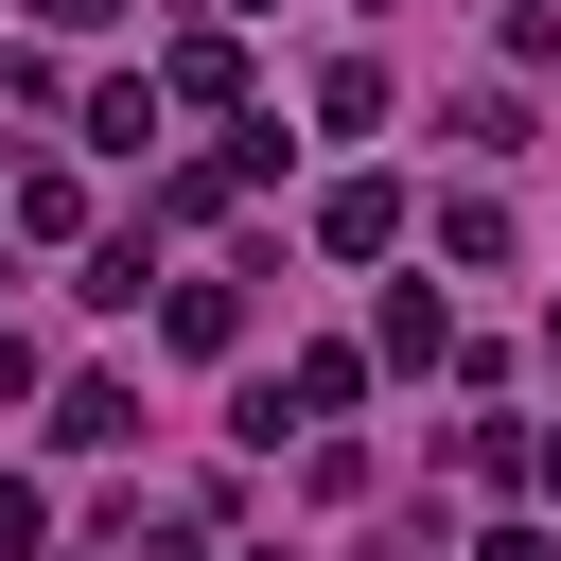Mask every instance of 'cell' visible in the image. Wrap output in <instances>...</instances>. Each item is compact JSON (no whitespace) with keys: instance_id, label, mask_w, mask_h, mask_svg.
<instances>
[{"instance_id":"277c9868","label":"cell","mask_w":561,"mask_h":561,"mask_svg":"<svg viewBox=\"0 0 561 561\" xmlns=\"http://www.w3.org/2000/svg\"><path fill=\"white\" fill-rule=\"evenodd\" d=\"M473 561H561V543H543V526H491V543H473Z\"/></svg>"},{"instance_id":"3957f363","label":"cell","mask_w":561,"mask_h":561,"mask_svg":"<svg viewBox=\"0 0 561 561\" xmlns=\"http://www.w3.org/2000/svg\"><path fill=\"white\" fill-rule=\"evenodd\" d=\"M35 526H53V508H35L18 473H0V561H35Z\"/></svg>"},{"instance_id":"7a4b0ae2","label":"cell","mask_w":561,"mask_h":561,"mask_svg":"<svg viewBox=\"0 0 561 561\" xmlns=\"http://www.w3.org/2000/svg\"><path fill=\"white\" fill-rule=\"evenodd\" d=\"M53 438H70V456H123V438H140V403H123V386H70V403H53Z\"/></svg>"},{"instance_id":"5b68a950","label":"cell","mask_w":561,"mask_h":561,"mask_svg":"<svg viewBox=\"0 0 561 561\" xmlns=\"http://www.w3.org/2000/svg\"><path fill=\"white\" fill-rule=\"evenodd\" d=\"M35 18H53V35H105V18H123V0H35Z\"/></svg>"},{"instance_id":"8992f818","label":"cell","mask_w":561,"mask_h":561,"mask_svg":"<svg viewBox=\"0 0 561 561\" xmlns=\"http://www.w3.org/2000/svg\"><path fill=\"white\" fill-rule=\"evenodd\" d=\"M228 18H263V0H228Z\"/></svg>"},{"instance_id":"6da1fadb","label":"cell","mask_w":561,"mask_h":561,"mask_svg":"<svg viewBox=\"0 0 561 561\" xmlns=\"http://www.w3.org/2000/svg\"><path fill=\"white\" fill-rule=\"evenodd\" d=\"M316 228H333V245H351V263H368V245H403V193H386V175H351V193H333V210H316Z\"/></svg>"}]
</instances>
